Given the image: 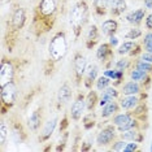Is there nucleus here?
<instances>
[{"instance_id": "1", "label": "nucleus", "mask_w": 152, "mask_h": 152, "mask_svg": "<svg viewBox=\"0 0 152 152\" xmlns=\"http://www.w3.org/2000/svg\"><path fill=\"white\" fill-rule=\"evenodd\" d=\"M58 16V0H38L31 16V29L35 39L47 35L55 27Z\"/></svg>"}, {"instance_id": "2", "label": "nucleus", "mask_w": 152, "mask_h": 152, "mask_svg": "<svg viewBox=\"0 0 152 152\" xmlns=\"http://www.w3.org/2000/svg\"><path fill=\"white\" fill-rule=\"evenodd\" d=\"M68 53V39L64 30L55 33L48 43V57L44 63V75L51 77L56 72L57 65L63 63Z\"/></svg>"}, {"instance_id": "3", "label": "nucleus", "mask_w": 152, "mask_h": 152, "mask_svg": "<svg viewBox=\"0 0 152 152\" xmlns=\"http://www.w3.org/2000/svg\"><path fill=\"white\" fill-rule=\"evenodd\" d=\"M26 21H27V13L25 11V8L16 7L12 11L8 21H7V26L4 30V39H3V43H4L7 51L9 53H12L13 50H15L20 33L23 29Z\"/></svg>"}, {"instance_id": "4", "label": "nucleus", "mask_w": 152, "mask_h": 152, "mask_svg": "<svg viewBox=\"0 0 152 152\" xmlns=\"http://www.w3.org/2000/svg\"><path fill=\"white\" fill-rule=\"evenodd\" d=\"M90 18V5L87 0H78L75 1L69 12V25L73 31L74 40H78L82 35L86 23Z\"/></svg>"}, {"instance_id": "5", "label": "nucleus", "mask_w": 152, "mask_h": 152, "mask_svg": "<svg viewBox=\"0 0 152 152\" xmlns=\"http://www.w3.org/2000/svg\"><path fill=\"white\" fill-rule=\"evenodd\" d=\"M17 98H18V87H17V83L15 81H11L8 83L0 86V110H1V117H4L16 105Z\"/></svg>"}, {"instance_id": "6", "label": "nucleus", "mask_w": 152, "mask_h": 152, "mask_svg": "<svg viewBox=\"0 0 152 152\" xmlns=\"http://www.w3.org/2000/svg\"><path fill=\"white\" fill-rule=\"evenodd\" d=\"M87 60L81 52H74L73 56V78H74V85L77 87H81L83 85V77L87 69Z\"/></svg>"}, {"instance_id": "7", "label": "nucleus", "mask_w": 152, "mask_h": 152, "mask_svg": "<svg viewBox=\"0 0 152 152\" xmlns=\"http://www.w3.org/2000/svg\"><path fill=\"white\" fill-rule=\"evenodd\" d=\"M86 94L82 91H78L75 98L72 103L70 110H69V116H70V120H73L74 122H78L83 118L85 112H86Z\"/></svg>"}, {"instance_id": "8", "label": "nucleus", "mask_w": 152, "mask_h": 152, "mask_svg": "<svg viewBox=\"0 0 152 152\" xmlns=\"http://www.w3.org/2000/svg\"><path fill=\"white\" fill-rule=\"evenodd\" d=\"M113 47L109 42H104L100 43L98 48H96V60L99 61L100 64L105 65L107 69H110V66L113 65V60H115V51H113Z\"/></svg>"}, {"instance_id": "9", "label": "nucleus", "mask_w": 152, "mask_h": 152, "mask_svg": "<svg viewBox=\"0 0 152 152\" xmlns=\"http://www.w3.org/2000/svg\"><path fill=\"white\" fill-rule=\"evenodd\" d=\"M117 138V127L113 125L112 122L107 124V125L100 129V131L96 134L95 143L98 147H107L109 144H112Z\"/></svg>"}, {"instance_id": "10", "label": "nucleus", "mask_w": 152, "mask_h": 152, "mask_svg": "<svg viewBox=\"0 0 152 152\" xmlns=\"http://www.w3.org/2000/svg\"><path fill=\"white\" fill-rule=\"evenodd\" d=\"M15 75L16 65L13 63V58L3 55L1 61H0V86L8 83L11 81H15Z\"/></svg>"}, {"instance_id": "11", "label": "nucleus", "mask_w": 152, "mask_h": 152, "mask_svg": "<svg viewBox=\"0 0 152 152\" xmlns=\"http://www.w3.org/2000/svg\"><path fill=\"white\" fill-rule=\"evenodd\" d=\"M72 98H73L72 86L69 85L68 82H64V83L58 87V91H57V95H56V110L63 109L64 107L72 100Z\"/></svg>"}, {"instance_id": "12", "label": "nucleus", "mask_w": 152, "mask_h": 152, "mask_svg": "<svg viewBox=\"0 0 152 152\" xmlns=\"http://www.w3.org/2000/svg\"><path fill=\"white\" fill-rule=\"evenodd\" d=\"M44 121V108L42 105L35 108L31 112V115L27 118V127L31 133H38L40 130V127L43 125Z\"/></svg>"}, {"instance_id": "13", "label": "nucleus", "mask_w": 152, "mask_h": 152, "mask_svg": "<svg viewBox=\"0 0 152 152\" xmlns=\"http://www.w3.org/2000/svg\"><path fill=\"white\" fill-rule=\"evenodd\" d=\"M98 77H99V66L95 63H88L83 77V87L86 90H91Z\"/></svg>"}, {"instance_id": "14", "label": "nucleus", "mask_w": 152, "mask_h": 152, "mask_svg": "<svg viewBox=\"0 0 152 152\" xmlns=\"http://www.w3.org/2000/svg\"><path fill=\"white\" fill-rule=\"evenodd\" d=\"M9 126H11V134L15 138L16 143H22L27 138V133L20 120H17V118L9 120Z\"/></svg>"}, {"instance_id": "15", "label": "nucleus", "mask_w": 152, "mask_h": 152, "mask_svg": "<svg viewBox=\"0 0 152 152\" xmlns=\"http://www.w3.org/2000/svg\"><path fill=\"white\" fill-rule=\"evenodd\" d=\"M100 34H102V31H100L99 27L95 23L90 25L87 34H86V39H85V46L87 50H94L96 47V44L100 40Z\"/></svg>"}, {"instance_id": "16", "label": "nucleus", "mask_w": 152, "mask_h": 152, "mask_svg": "<svg viewBox=\"0 0 152 152\" xmlns=\"http://www.w3.org/2000/svg\"><path fill=\"white\" fill-rule=\"evenodd\" d=\"M57 122H58L57 117H52L51 120L44 122L43 129L40 130V135L38 138L40 143H44V142L51 139V137H52V134L55 133V129H56V126H57Z\"/></svg>"}, {"instance_id": "17", "label": "nucleus", "mask_w": 152, "mask_h": 152, "mask_svg": "<svg viewBox=\"0 0 152 152\" xmlns=\"http://www.w3.org/2000/svg\"><path fill=\"white\" fill-rule=\"evenodd\" d=\"M129 77L130 79L133 81H137L142 85V87L146 90L148 86L151 83V79H152V75L146 73V72L140 70V69H137V68H131L130 72H129Z\"/></svg>"}, {"instance_id": "18", "label": "nucleus", "mask_w": 152, "mask_h": 152, "mask_svg": "<svg viewBox=\"0 0 152 152\" xmlns=\"http://www.w3.org/2000/svg\"><path fill=\"white\" fill-rule=\"evenodd\" d=\"M127 9L126 0H108V15L113 18L122 16Z\"/></svg>"}, {"instance_id": "19", "label": "nucleus", "mask_w": 152, "mask_h": 152, "mask_svg": "<svg viewBox=\"0 0 152 152\" xmlns=\"http://www.w3.org/2000/svg\"><path fill=\"white\" fill-rule=\"evenodd\" d=\"M146 17H147V9L138 8V9H134V11H130L127 13L125 16V20L131 26H139Z\"/></svg>"}, {"instance_id": "20", "label": "nucleus", "mask_w": 152, "mask_h": 152, "mask_svg": "<svg viewBox=\"0 0 152 152\" xmlns=\"http://www.w3.org/2000/svg\"><path fill=\"white\" fill-rule=\"evenodd\" d=\"M118 29H120V23L116 18H113V17L103 21L102 26H100V31H102L103 35L107 37V38L116 35L117 31H118Z\"/></svg>"}, {"instance_id": "21", "label": "nucleus", "mask_w": 152, "mask_h": 152, "mask_svg": "<svg viewBox=\"0 0 152 152\" xmlns=\"http://www.w3.org/2000/svg\"><path fill=\"white\" fill-rule=\"evenodd\" d=\"M120 98V91L116 88V86H109L108 88H105L104 91H102V96L99 100V105L104 107L105 104H108L112 100H116Z\"/></svg>"}, {"instance_id": "22", "label": "nucleus", "mask_w": 152, "mask_h": 152, "mask_svg": "<svg viewBox=\"0 0 152 152\" xmlns=\"http://www.w3.org/2000/svg\"><path fill=\"white\" fill-rule=\"evenodd\" d=\"M143 90L144 88L142 87V85L139 82L130 79V81H127L122 85V87H121V94L122 95H139L140 92H143Z\"/></svg>"}, {"instance_id": "23", "label": "nucleus", "mask_w": 152, "mask_h": 152, "mask_svg": "<svg viewBox=\"0 0 152 152\" xmlns=\"http://www.w3.org/2000/svg\"><path fill=\"white\" fill-rule=\"evenodd\" d=\"M140 102L142 99L138 95H122L120 99V105L122 110H133Z\"/></svg>"}, {"instance_id": "24", "label": "nucleus", "mask_w": 152, "mask_h": 152, "mask_svg": "<svg viewBox=\"0 0 152 152\" xmlns=\"http://www.w3.org/2000/svg\"><path fill=\"white\" fill-rule=\"evenodd\" d=\"M121 110V105L120 102H116V100H112L108 104H105L104 107H102V113H100V117L103 120H107L109 117H113L115 115H117Z\"/></svg>"}, {"instance_id": "25", "label": "nucleus", "mask_w": 152, "mask_h": 152, "mask_svg": "<svg viewBox=\"0 0 152 152\" xmlns=\"http://www.w3.org/2000/svg\"><path fill=\"white\" fill-rule=\"evenodd\" d=\"M120 138L126 142H138V143H140L144 137H143V133L139 129H130L120 133Z\"/></svg>"}, {"instance_id": "26", "label": "nucleus", "mask_w": 152, "mask_h": 152, "mask_svg": "<svg viewBox=\"0 0 152 152\" xmlns=\"http://www.w3.org/2000/svg\"><path fill=\"white\" fill-rule=\"evenodd\" d=\"M99 95L94 88L88 90L86 94V109L87 112H95L96 105H99Z\"/></svg>"}, {"instance_id": "27", "label": "nucleus", "mask_w": 152, "mask_h": 152, "mask_svg": "<svg viewBox=\"0 0 152 152\" xmlns=\"http://www.w3.org/2000/svg\"><path fill=\"white\" fill-rule=\"evenodd\" d=\"M133 113L130 110H125V112H118L117 115H115L112 117V121L110 122L113 125H116V127H120V126H124L125 124H127L129 121L133 118Z\"/></svg>"}, {"instance_id": "28", "label": "nucleus", "mask_w": 152, "mask_h": 152, "mask_svg": "<svg viewBox=\"0 0 152 152\" xmlns=\"http://www.w3.org/2000/svg\"><path fill=\"white\" fill-rule=\"evenodd\" d=\"M9 134H11V126H9V122H7V120L4 117H1V121H0V148H4L5 143L8 142Z\"/></svg>"}, {"instance_id": "29", "label": "nucleus", "mask_w": 152, "mask_h": 152, "mask_svg": "<svg viewBox=\"0 0 152 152\" xmlns=\"http://www.w3.org/2000/svg\"><path fill=\"white\" fill-rule=\"evenodd\" d=\"M92 11L96 17H104L108 13V0H92Z\"/></svg>"}, {"instance_id": "30", "label": "nucleus", "mask_w": 152, "mask_h": 152, "mask_svg": "<svg viewBox=\"0 0 152 152\" xmlns=\"http://www.w3.org/2000/svg\"><path fill=\"white\" fill-rule=\"evenodd\" d=\"M137 44H138L137 40H125V42L118 47L117 53H118L120 56H129V55L133 52L134 48L137 47Z\"/></svg>"}, {"instance_id": "31", "label": "nucleus", "mask_w": 152, "mask_h": 152, "mask_svg": "<svg viewBox=\"0 0 152 152\" xmlns=\"http://www.w3.org/2000/svg\"><path fill=\"white\" fill-rule=\"evenodd\" d=\"M133 57H129V56H124L121 57L120 60H117L115 63V68L118 69V70H122V72H126V70H130L131 66H133Z\"/></svg>"}, {"instance_id": "32", "label": "nucleus", "mask_w": 152, "mask_h": 152, "mask_svg": "<svg viewBox=\"0 0 152 152\" xmlns=\"http://www.w3.org/2000/svg\"><path fill=\"white\" fill-rule=\"evenodd\" d=\"M131 68L140 69V70H143V72H146V73L152 75V64L148 63V61H146V60H143V58L134 60L133 61V66H131Z\"/></svg>"}, {"instance_id": "33", "label": "nucleus", "mask_w": 152, "mask_h": 152, "mask_svg": "<svg viewBox=\"0 0 152 152\" xmlns=\"http://www.w3.org/2000/svg\"><path fill=\"white\" fill-rule=\"evenodd\" d=\"M110 85H112V79L104 74L99 75L98 79H96V82H95V87L98 91H104V90L108 88Z\"/></svg>"}, {"instance_id": "34", "label": "nucleus", "mask_w": 152, "mask_h": 152, "mask_svg": "<svg viewBox=\"0 0 152 152\" xmlns=\"http://www.w3.org/2000/svg\"><path fill=\"white\" fill-rule=\"evenodd\" d=\"M82 125H83L85 130H90L96 125V120L94 116V112H87V115L83 116L82 118Z\"/></svg>"}, {"instance_id": "35", "label": "nucleus", "mask_w": 152, "mask_h": 152, "mask_svg": "<svg viewBox=\"0 0 152 152\" xmlns=\"http://www.w3.org/2000/svg\"><path fill=\"white\" fill-rule=\"evenodd\" d=\"M142 35H143V31H142V29L139 26H133L131 29H129L125 33V38L127 40H137Z\"/></svg>"}, {"instance_id": "36", "label": "nucleus", "mask_w": 152, "mask_h": 152, "mask_svg": "<svg viewBox=\"0 0 152 152\" xmlns=\"http://www.w3.org/2000/svg\"><path fill=\"white\" fill-rule=\"evenodd\" d=\"M142 46H143V50L147 51V52H152V31H148L143 35V39H142Z\"/></svg>"}, {"instance_id": "37", "label": "nucleus", "mask_w": 152, "mask_h": 152, "mask_svg": "<svg viewBox=\"0 0 152 152\" xmlns=\"http://www.w3.org/2000/svg\"><path fill=\"white\" fill-rule=\"evenodd\" d=\"M126 143H127L126 140H124V139H121V138H120L118 140H115V142H113L112 144H110V147H109V151L124 152V148H125Z\"/></svg>"}, {"instance_id": "38", "label": "nucleus", "mask_w": 152, "mask_h": 152, "mask_svg": "<svg viewBox=\"0 0 152 152\" xmlns=\"http://www.w3.org/2000/svg\"><path fill=\"white\" fill-rule=\"evenodd\" d=\"M139 150V143L138 142H127L125 148H124V152H135Z\"/></svg>"}, {"instance_id": "39", "label": "nucleus", "mask_w": 152, "mask_h": 152, "mask_svg": "<svg viewBox=\"0 0 152 152\" xmlns=\"http://www.w3.org/2000/svg\"><path fill=\"white\" fill-rule=\"evenodd\" d=\"M69 118H70V116H69V115H64L63 116L61 122H60V133L66 131V129L69 127Z\"/></svg>"}, {"instance_id": "40", "label": "nucleus", "mask_w": 152, "mask_h": 152, "mask_svg": "<svg viewBox=\"0 0 152 152\" xmlns=\"http://www.w3.org/2000/svg\"><path fill=\"white\" fill-rule=\"evenodd\" d=\"M144 26H146L147 30H150V31H152V13H150V15H147L146 17V21H144Z\"/></svg>"}, {"instance_id": "41", "label": "nucleus", "mask_w": 152, "mask_h": 152, "mask_svg": "<svg viewBox=\"0 0 152 152\" xmlns=\"http://www.w3.org/2000/svg\"><path fill=\"white\" fill-rule=\"evenodd\" d=\"M140 58L148 61V63L152 64V52H147V51H143V53L140 55Z\"/></svg>"}, {"instance_id": "42", "label": "nucleus", "mask_w": 152, "mask_h": 152, "mask_svg": "<svg viewBox=\"0 0 152 152\" xmlns=\"http://www.w3.org/2000/svg\"><path fill=\"white\" fill-rule=\"evenodd\" d=\"M109 43L112 44L113 47H116V46H117V43H118V39H117V38H116V35L109 37Z\"/></svg>"}, {"instance_id": "43", "label": "nucleus", "mask_w": 152, "mask_h": 152, "mask_svg": "<svg viewBox=\"0 0 152 152\" xmlns=\"http://www.w3.org/2000/svg\"><path fill=\"white\" fill-rule=\"evenodd\" d=\"M143 3L146 9H152V0H143Z\"/></svg>"}, {"instance_id": "44", "label": "nucleus", "mask_w": 152, "mask_h": 152, "mask_svg": "<svg viewBox=\"0 0 152 152\" xmlns=\"http://www.w3.org/2000/svg\"><path fill=\"white\" fill-rule=\"evenodd\" d=\"M150 150H151V151H152V144H151V148H150Z\"/></svg>"}]
</instances>
